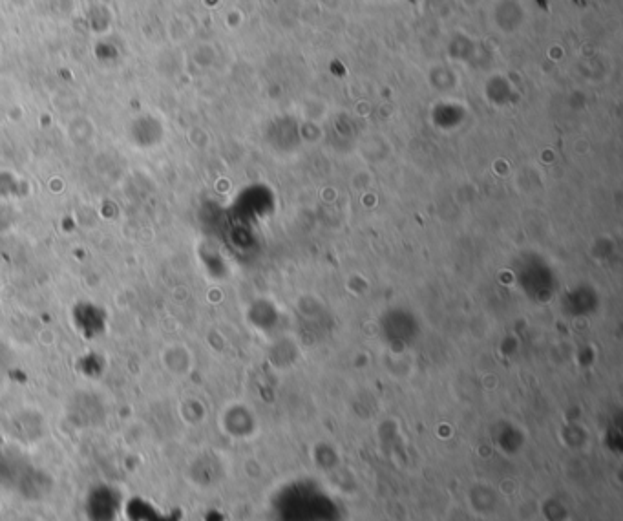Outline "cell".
I'll list each match as a JSON object with an SVG mask.
<instances>
[{
  "label": "cell",
  "mask_w": 623,
  "mask_h": 521,
  "mask_svg": "<svg viewBox=\"0 0 623 521\" xmlns=\"http://www.w3.org/2000/svg\"><path fill=\"white\" fill-rule=\"evenodd\" d=\"M103 503L99 505L92 496H88L86 501V516L88 521H116L121 507V496L114 490L103 487Z\"/></svg>",
  "instance_id": "obj_1"
}]
</instances>
